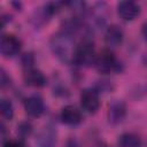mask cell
<instances>
[{"instance_id":"5bb4252c","label":"cell","mask_w":147,"mask_h":147,"mask_svg":"<svg viewBox=\"0 0 147 147\" xmlns=\"http://www.w3.org/2000/svg\"><path fill=\"white\" fill-rule=\"evenodd\" d=\"M0 111H1V115L3 118L10 121L14 116V107L11 105V102L7 99H1V102H0Z\"/></svg>"},{"instance_id":"30bf717a","label":"cell","mask_w":147,"mask_h":147,"mask_svg":"<svg viewBox=\"0 0 147 147\" xmlns=\"http://www.w3.org/2000/svg\"><path fill=\"white\" fill-rule=\"evenodd\" d=\"M23 79H24V83L31 87H44L47 84V79L45 75L40 70L34 68L26 69L24 72Z\"/></svg>"},{"instance_id":"4fadbf2b","label":"cell","mask_w":147,"mask_h":147,"mask_svg":"<svg viewBox=\"0 0 147 147\" xmlns=\"http://www.w3.org/2000/svg\"><path fill=\"white\" fill-rule=\"evenodd\" d=\"M118 147H141V139L136 133H123L118 138Z\"/></svg>"},{"instance_id":"ba28073f","label":"cell","mask_w":147,"mask_h":147,"mask_svg":"<svg viewBox=\"0 0 147 147\" xmlns=\"http://www.w3.org/2000/svg\"><path fill=\"white\" fill-rule=\"evenodd\" d=\"M25 113L31 117H40L45 111V105L40 96L31 95L24 101Z\"/></svg>"},{"instance_id":"8992f818","label":"cell","mask_w":147,"mask_h":147,"mask_svg":"<svg viewBox=\"0 0 147 147\" xmlns=\"http://www.w3.org/2000/svg\"><path fill=\"white\" fill-rule=\"evenodd\" d=\"M117 14L123 21H133L140 14V6L137 2L130 0L121 1L117 3Z\"/></svg>"},{"instance_id":"6da1fadb","label":"cell","mask_w":147,"mask_h":147,"mask_svg":"<svg viewBox=\"0 0 147 147\" xmlns=\"http://www.w3.org/2000/svg\"><path fill=\"white\" fill-rule=\"evenodd\" d=\"M51 49L53 54L63 63H72L75 57L76 47L72 34L62 31L54 34L51 39Z\"/></svg>"},{"instance_id":"2e32d148","label":"cell","mask_w":147,"mask_h":147,"mask_svg":"<svg viewBox=\"0 0 147 147\" xmlns=\"http://www.w3.org/2000/svg\"><path fill=\"white\" fill-rule=\"evenodd\" d=\"M3 147H26V145L23 141H16V140H8L3 144Z\"/></svg>"},{"instance_id":"8fae6325","label":"cell","mask_w":147,"mask_h":147,"mask_svg":"<svg viewBox=\"0 0 147 147\" xmlns=\"http://www.w3.org/2000/svg\"><path fill=\"white\" fill-rule=\"evenodd\" d=\"M126 115V106L123 101H114L108 109V121L111 124L121 123Z\"/></svg>"},{"instance_id":"9a60e30c","label":"cell","mask_w":147,"mask_h":147,"mask_svg":"<svg viewBox=\"0 0 147 147\" xmlns=\"http://www.w3.org/2000/svg\"><path fill=\"white\" fill-rule=\"evenodd\" d=\"M17 129H18V130H17L18 133H20L21 137H23V138L28 137V136L31 133V131H32V127H31V125H30L29 123H21Z\"/></svg>"},{"instance_id":"7c38bea8","label":"cell","mask_w":147,"mask_h":147,"mask_svg":"<svg viewBox=\"0 0 147 147\" xmlns=\"http://www.w3.org/2000/svg\"><path fill=\"white\" fill-rule=\"evenodd\" d=\"M39 147H55L56 144V134L53 127L46 126L41 131L39 139H38Z\"/></svg>"},{"instance_id":"7a4b0ae2","label":"cell","mask_w":147,"mask_h":147,"mask_svg":"<svg viewBox=\"0 0 147 147\" xmlns=\"http://www.w3.org/2000/svg\"><path fill=\"white\" fill-rule=\"evenodd\" d=\"M94 65L96 70L103 75L117 74V72H121L123 69V65L121 64V62L109 49H105L96 55Z\"/></svg>"},{"instance_id":"52a82bcc","label":"cell","mask_w":147,"mask_h":147,"mask_svg":"<svg viewBox=\"0 0 147 147\" xmlns=\"http://www.w3.org/2000/svg\"><path fill=\"white\" fill-rule=\"evenodd\" d=\"M60 118H61L62 123H64L65 125L75 126L82 122L83 116H82V113L78 108H76L75 106L68 105V106L62 108L61 114H60Z\"/></svg>"},{"instance_id":"5b68a950","label":"cell","mask_w":147,"mask_h":147,"mask_svg":"<svg viewBox=\"0 0 147 147\" xmlns=\"http://www.w3.org/2000/svg\"><path fill=\"white\" fill-rule=\"evenodd\" d=\"M21 47H22L21 40L14 34L2 36L1 42H0V51L5 57H13L17 55L21 51Z\"/></svg>"},{"instance_id":"277c9868","label":"cell","mask_w":147,"mask_h":147,"mask_svg":"<svg viewBox=\"0 0 147 147\" xmlns=\"http://www.w3.org/2000/svg\"><path fill=\"white\" fill-rule=\"evenodd\" d=\"M80 105L82 108L88 113L94 114L100 108V98L99 91L95 88H85L80 93Z\"/></svg>"},{"instance_id":"d6986e66","label":"cell","mask_w":147,"mask_h":147,"mask_svg":"<svg viewBox=\"0 0 147 147\" xmlns=\"http://www.w3.org/2000/svg\"><path fill=\"white\" fill-rule=\"evenodd\" d=\"M142 36H144V38L147 40V23L144 24V26H142Z\"/></svg>"},{"instance_id":"ac0fdd59","label":"cell","mask_w":147,"mask_h":147,"mask_svg":"<svg viewBox=\"0 0 147 147\" xmlns=\"http://www.w3.org/2000/svg\"><path fill=\"white\" fill-rule=\"evenodd\" d=\"M65 147H79V145H78V142H77L76 139L71 138V139L67 140V142H65Z\"/></svg>"},{"instance_id":"3957f363","label":"cell","mask_w":147,"mask_h":147,"mask_svg":"<svg viewBox=\"0 0 147 147\" xmlns=\"http://www.w3.org/2000/svg\"><path fill=\"white\" fill-rule=\"evenodd\" d=\"M96 54L93 46V42L88 39H84L80 44L77 45L74 63L82 67H90L95 63Z\"/></svg>"},{"instance_id":"e0dca14e","label":"cell","mask_w":147,"mask_h":147,"mask_svg":"<svg viewBox=\"0 0 147 147\" xmlns=\"http://www.w3.org/2000/svg\"><path fill=\"white\" fill-rule=\"evenodd\" d=\"M7 85H9V77L7 76L5 69H1V86L5 87Z\"/></svg>"},{"instance_id":"9c48e42d","label":"cell","mask_w":147,"mask_h":147,"mask_svg":"<svg viewBox=\"0 0 147 147\" xmlns=\"http://www.w3.org/2000/svg\"><path fill=\"white\" fill-rule=\"evenodd\" d=\"M123 39H124L123 30L118 25L111 24L107 28L106 33H105V41L108 47L110 48L118 47L123 42Z\"/></svg>"}]
</instances>
